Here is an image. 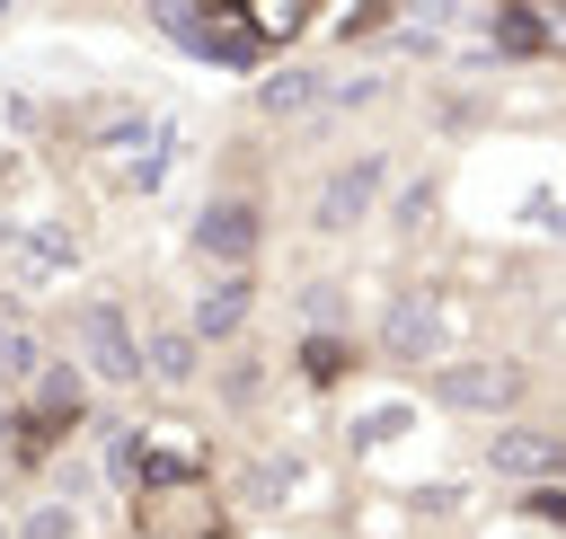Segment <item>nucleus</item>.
<instances>
[{
    "label": "nucleus",
    "instance_id": "nucleus-1",
    "mask_svg": "<svg viewBox=\"0 0 566 539\" xmlns=\"http://www.w3.org/2000/svg\"><path fill=\"white\" fill-rule=\"evenodd\" d=\"M71 336H80L88 371H106V380H133V371H142L133 327H124V309H115V300H80V309H71Z\"/></svg>",
    "mask_w": 566,
    "mask_h": 539
},
{
    "label": "nucleus",
    "instance_id": "nucleus-2",
    "mask_svg": "<svg viewBox=\"0 0 566 539\" xmlns=\"http://www.w3.org/2000/svg\"><path fill=\"white\" fill-rule=\"evenodd\" d=\"M433 398H442V406H469V415H478V406H513V398H522V362H451V371L433 380Z\"/></svg>",
    "mask_w": 566,
    "mask_h": 539
},
{
    "label": "nucleus",
    "instance_id": "nucleus-3",
    "mask_svg": "<svg viewBox=\"0 0 566 539\" xmlns=\"http://www.w3.org/2000/svg\"><path fill=\"white\" fill-rule=\"evenodd\" d=\"M371 194H380V159H354V168H336V177L318 186V230H345V221H363V212H371Z\"/></svg>",
    "mask_w": 566,
    "mask_h": 539
},
{
    "label": "nucleus",
    "instance_id": "nucleus-4",
    "mask_svg": "<svg viewBox=\"0 0 566 539\" xmlns=\"http://www.w3.org/2000/svg\"><path fill=\"white\" fill-rule=\"evenodd\" d=\"M195 247L221 256V265H248V256H256V203H212V212L195 221Z\"/></svg>",
    "mask_w": 566,
    "mask_h": 539
},
{
    "label": "nucleus",
    "instance_id": "nucleus-5",
    "mask_svg": "<svg viewBox=\"0 0 566 539\" xmlns=\"http://www.w3.org/2000/svg\"><path fill=\"white\" fill-rule=\"evenodd\" d=\"M248 309H256V283H248V274H221V283L195 300V336H203V345H212V336H239Z\"/></svg>",
    "mask_w": 566,
    "mask_h": 539
},
{
    "label": "nucleus",
    "instance_id": "nucleus-6",
    "mask_svg": "<svg viewBox=\"0 0 566 539\" xmlns=\"http://www.w3.org/2000/svg\"><path fill=\"white\" fill-rule=\"evenodd\" d=\"M380 336H389V353H398V362H407V353H424V345H433V292H407V300L389 309V327H380Z\"/></svg>",
    "mask_w": 566,
    "mask_h": 539
},
{
    "label": "nucleus",
    "instance_id": "nucleus-7",
    "mask_svg": "<svg viewBox=\"0 0 566 539\" xmlns=\"http://www.w3.org/2000/svg\"><path fill=\"white\" fill-rule=\"evenodd\" d=\"M486 459H495L504 477H539V468H566L548 433H495V451H486Z\"/></svg>",
    "mask_w": 566,
    "mask_h": 539
},
{
    "label": "nucleus",
    "instance_id": "nucleus-8",
    "mask_svg": "<svg viewBox=\"0 0 566 539\" xmlns=\"http://www.w3.org/2000/svg\"><path fill=\"white\" fill-rule=\"evenodd\" d=\"M327 97V80H310V71H274V80H256V106L265 115H301V106H318Z\"/></svg>",
    "mask_w": 566,
    "mask_h": 539
},
{
    "label": "nucleus",
    "instance_id": "nucleus-9",
    "mask_svg": "<svg viewBox=\"0 0 566 539\" xmlns=\"http://www.w3.org/2000/svg\"><path fill=\"white\" fill-rule=\"evenodd\" d=\"M35 362H44V353H35V336H27L18 318H0V380H27Z\"/></svg>",
    "mask_w": 566,
    "mask_h": 539
},
{
    "label": "nucleus",
    "instance_id": "nucleus-10",
    "mask_svg": "<svg viewBox=\"0 0 566 539\" xmlns=\"http://www.w3.org/2000/svg\"><path fill=\"white\" fill-rule=\"evenodd\" d=\"M150 371H159V380H186V371H195V336H159V345H150Z\"/></svg>",
    "mask_w": 566,
    "mask_h": 539
},
{
    "label": "nucleus",
    "instance_id": "nucleus-11",
    "mask_svg": "<svg viewBox=\"0 0 566 539\" xmlns=\"http://www.w3.org/2000/svg\"><path fill=\"white\" fill-rule=\"evenodd\" d=\"M44 415H80V371H44Z\"/></svg>",
    "mask_w": 566,
    "mask_h": 539
},
{
    "label": "nucleus",
    "instance_id": "nucleus-12",
    "mask_svg": "<svg viewBox=\"0 0 566 539\" xmlns=\"http://www.w3.org/2000/svg\"><path fill=\"white\" fill-rule=\"evenodd\" d=\"M301 362H310V380H336V371H345V353H336L327 336H310V353H301Z\"/></svg>",
    "mask_w": 566,
    "mask_h": 539
},
{
    "label": "nucleus",
    "instance_id": "nucleus-13",
    "mask_svg": "<svg viewBox=\"0 0 566 539\" xmlns=\"http://www.w3.org/2000/svg\"><path fill=\"white\" fill-rule=\"evenodd\" d=\"M27 539H71V512H62V504H44V512H27Z\"/></svg>",
    "mask_w": 566,
    "mask_h": 539
},
{
    "label": "nucleus",
    "instance_id": "nucleus-14",
    "mask_svg": "<svg viewBox=\"0 0 566 539\" xmlns=\"http://www.w3.org/2000/svg\"><path fill=\"white\" fill-rule=\"evenodd\" d=\"M522 512H539V521H566V486H531V495H522Z\"/></svg>",
    "mask_w": 566,
    "mask_h": 539
},
{
    "label": "nucleus",
    "instance_id": "nucleus-15",
    "mask_svg": "<svg viewBox=\"0 0 566 539\" xmlns=\"http://www.w3.org/2000/svg\"><path fill=\"white\" fill-rule=\"evenodd\" d=\"M0 539H9V530H0Z\"/></svg>",
    "mask_w": 566,
    "mask_h": 539
}]
</instances>
